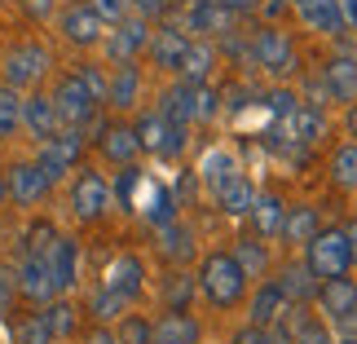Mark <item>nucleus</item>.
<instances>
[{
  "instance_id": "20e7f679",
  "label": "nucleus",
  "mask_w": 357,
  "mask_h": 344,
  "mask_svg": "<svg viewBox=\"0 0 357 344\" xmlns=\"http://www.w3.org/2000/svg\"><path fill=\"white\" fill-rule=\"evenodd\" d=\"M247 58H252V66H260V71H269V75H291L296 71V49H291V40H287V31H278V27H260L252 36V45H247Z\"/></svg>"
},
{
  "instance_id": "473e14b6",
  "label": "nucleus",
  "mask_w": 357,
  "mask_h": 344,
  "mask_svg": "<svg viewBox=\"0 0 357 344\" xmlns=\"http://www.w3.org/2000/svg\"><path fill=\"white\" fill-rule=\"evenodd\" d=\"M123 305H128V300H123V296H115L111 287H98V292H93V300H89V309H93V318H98V322H111V318H119V313H123Z\"/></svg>"
},
{
  "instance_id": "4c0bfd02",
  "label": "nucleus",
  "mask_w": 357,
  "mask_h": 344,
  "mask_svg": "<svg viewBox=\"0 0 357 344\" xmlns=\"http://www.w3.org/2000/svg\"><path fill=\"white\" fill-rule=\"evenodd\" d=\"M45 318H49V331H53V340H66L75 331V309L66 305V300H58V305H49L45 309Z\"/></svg>"
},
{
  "instance_id": "79ce46f5",
  "label": "nucleus",
  "mask_w": 357,
  "mask_h": 344,
  "mask_svg": "<svg viewBox=\"0 0 357 344\" xmlns=\"http://www.w3.org/2000/svg\"><path fill=\"white\" fill-rule=\"evenodd\" d=\"M119 344H150V322L146 318H123L119 322Z\"/></svg>"
},
{
  "instance_id": "de8ad7c7",
  "label": "nucleus",
  "mask_w": 357,
  "mask_h": 344,
  "mask_svg": "<svg viewBox=\"0 0 357 344\" xmlns=\"http://www.w3.org/2000/svg\"><path fill=\"white\" fill-rule=\"evenodd\" d=\"M128 5H137V13H142V18H159V13H168L172 0H128Z\"/></svg>"
},
{
  "instance_id": "1a4fd4ad",
  "label": "nucleus",
  "mask_w": 357,
  "mask_h": 344,
  "mask_svg": "<svg viewBox=\"0 0 357 344\" xmlns=\"http://www.w3.org/2000/svg\"><path fill=\"white\" fill-rule=\"evenodd\" d=\"M318 305L331 322H357V283L349 278H326L318 287Z\"/></svg>"
},
{
  "instance_id": "8fccbe9b",
  "label": "nucleus",
  "mask_w": 357,
  "mask_h": 344,
  "mask_svg": "<svg viewBox=\"0 0 357 344\" xmlns=\"http://www.w3.org/2000/svg\"><path fill=\"white\" fill-rule=\"evenodd\" d=\"M216 5H225L229 13H252V9H260V0H216Z\"/></svg>"
},
{
  "instance_id": "6ab92c4d",
  "label": "nucleus",
  "mask_w": 357,
  "mask_h": 344,
  "mask_svg": "<svg viewBox=\"0 0 357 344\" xmlns=\"http://www.w3.org/2000/svg\"><path fill=\"white\" fill-rule=\"evenodd\" d=\"M22 124L31 128V137H40V142H49V137H58L62 119H58V106H53V98H26L22 102Z\"/></svg>"
},
{
  "instance_id": "4d7b16f0",
  "label": "nucleus",
  "mask_w": 357,
  "mask_h": 344,
  "mask_svg": "<svg viewBox=\"0 0 357 344\" xmlns=\"http://www.w3.org/2000/svg\"><path fill=\"white\" fill-rule=\"evenodd\" d=\"M349 243H353V260H357V221L349 225Z\"/></svg>"
},
{
  "instance_id": "72a5a7b5",
  "label": "nucleus",
  "mask_w": 357,
  "mask_h": 344,
  "mask_svg": "<svg viewBox=\"0 0 357 344\" xmlns=\"http://www.w3.org/2000/svg\"><path fill=\"white\" fill-rule=\"evenodd\" d=\"M22 124V102L13 89H0V137H13Z\"/></svg>"
},
{
  "instance_id": "603ef678",
  "label": "nucleus",
  "mask_w": 357,
  "mask_h": 344,
  "mask_svg": "<svg viewBox=\"0 0 357 344\" xmlns=\"http://www.w3.org/2000/svg\"><path fill=\"white\" fill-rule=\"evenodd\" d=\"M260 9H265V18H282V13H287V0H260Z\"/></svg>"
},
{
  "instance_id": "4468645a",
  "label": "nucleus",
  "mask_w": 357,
  "mask_h": 344,
  "mask_svg": "<svg viewBox=\"0 0 357 344\" xmlns=\"http://www.w3.org/2000/svg\"><path fill=\"white\" fill-rule=\"evenodd\" d=\"M291 300L282 296V287L278 283H260L256 287V296H252V327H260V331H269V327H278L282 322V313Z\"/></svg>"
},
{
  "instance_id": "6e6d98bb",
  "label": "nucleus",
  "mask_w": 357,
  "mask_h": 344,
  "mask_svg": "<svg viewBox=\"0 0 357 344\" xmlns=\"http://www.w3.org/2000/svg\"><path fill=\"white\" fill-rule=\"evenodd\" d=\"M349 133H353V137H357V102H353V106H349Z\"/></svg>"
},
{
  "instance_id": "9b49d317",
  "label": "nucleus",
  "mask_w": 357,
  "mask_h": 344,
  "mask_svg": "<svg viewBox=\"0 0 357 344\" xmlns=\"http://www.w3.org/2000/svg\"><path fill=\"white\" fill-rule=\"evenodd\" d=\"M18 292H22L26 300H36V305H49V300L58 296V287H53V274H49V260H45V256H22Z\"/></svg>"
},
{
  "instance_id": "6e6552de",
  "label": "nucleus",
  "mask_w": 357,
  "mask_h": 344,
  "mask_svg": "<svg viewBox=\"0 0 357 344\" xmlns=\"http://www.w3.org/2000/svg\"><path fill=\"white\" fill-rule=\"evenodd\" d=\"M45 71H49V49H45V45H18V49L5 58V80H9V89L36 84Z\"/></svg>"
},
{
  "instance_id": "cd10ccee",
  "label": "nucleus",
  "mask_w": 357,
  "mask_h": 344,
  "mask_svg": "<svg viewBox=\"0 0 357 344\" xmlns=\"http://www.w3.org/2000/svg\"><path fill=\"white\" fill-rule=\"evenodd\" d=\"M137 150H142V142H137L132 128H123V124H111V128L102 133V155L115 159V163H132Z\"/></svg>"
},
{
  "instance_id": "393cba45",
  "label": "nucleus",
  "mask_w": 357,
  "mask_h": 344,
  "mask_svg": "<svg viewBox=\"0 0 357 344\" xmlns=\"http://www.w3.org/2000/svg\"><path fill=\"white\" fill-rule=\"evenodd\" d=\"M318 208H309V203H300V208H287V225H282V239L291 247H305L313 234H318Z\"/></svg>"
},
{
  "instance_id": "3c124183",
  "label": "nucleus",
  "mask_w": 357,
  "mask_h": 344,
  "mask_svg": "<svg viewBox=\"0 0 357 344\" xmlns=\"http://www.w3.org/2000/svg\"><path fill=\"white\" fill-rule=\"evenodd\" d=\"M260 344H291V336L282 327H269V331H260Z\"/></svg>"
},
{
  "instance_id": "a19ab883",
  "label": "nucleus",
  "mask_w": 357,
  "mask_h": 344,
  "mask_svg": "<svg viewBox=\"0 0 357 344\" xmlns=\"http://www.w3.org/2000/svg\"><path fill=\"white\" fill-rule=\"evenodd\" d=\"M79 84H84L89 93H93V102H106V89H111V80H106L102 71H98V66H79Z\"/></svg>"
},
{
  "instance_id": "7ed1b4c3",
  "label": "nucleus",
  "mask_w": 357,
  "mask_h": 344,
  "mask_svg": "<svg viewBox=\"0 0 357 344\" xmlns=\"http://www.w3.org/2000/svg\"><path fill=\"white\" fill-rule=\"evenodd\" d=\"M159 115H168L172 124H203V119H212L216 111H221V98L208 89V84H190V80H181V84H172L168 93L159 98Z\"/></svg>"
},
{
  "instance_id": "ea45409f",
  "label": "nucleus",
  "mask_w": 357,
  "mask_h": 344,
  "mask_svg": "<svg viewBox=\"0 0 357 344\" xmlns=\"http://www.w3.org/2000/svg\"><path fill=\"white\" fill-rule=\"evenodd\" d=\"M265 106H269V111L278 115V124H282L287 115H296L300 102H296V93H287V89H269V93H265Z\"/></svg>"
},
{
  "instance_id": "a18cd8bd",
  "label": "nucleus",
  "mask_w": 357,
  "mask_h": 344,
  "mask_svg": "<svg viewBox=\"0 0 357 344\" xmlns=\"http://www.w3.org/2000/svg\"><path fill=\"white\" fill-rule=\"evenodd\" d=\"M13 296H18V274L0 269V318H5V313H9V305H13Z\"/></svg>"
},
{
  "instance_id": "c85d7f7f",
  "label": "nucleus",
  "mask_w": 357,
  "mask_h": 344,
  "mask_svg": "<svg viewBox=\"0 0 357 344\" xmlns=\"http://www.w3.org/2000/svg\"><path fill=\"white\" fill-rule=\"evenodd\" d=\"M212 62H216V49H212V45H190L176 71H181V80H190V84H208Z\"/></svg>"
},
{
  "instance_id": "58836bf2",
  "label": "nucleus",
  "mask_w": 357,
  "mask_h": 344,
  "mask_svg": "<svg viewBox=\"0 0 357 344\" xmlns=\"http://www.w3.org/2000/svg\"><path fill=\"white\" fill-rule=\"evenodd\" d=\"M291 344H335L331 340V331H326L322 322H313V318H305L296 327V336H291Z\"/></svg>"
},
{
  "instance_id": "c756f323",
  "label": "nucleus",
  "mask_w": 357,
  "mask_h": 344,
  "mask_svg": "<svg viewBox=\"0 0 357 344\" xmlns=\"http://www.w3.org/2000/svg\"><path fill=\"white\" fill-rule=\"evenodd\" d=\"M159 247H163V256H168V260H176V265H181V260H190V256H195V234H190L185 225H163L159 230Z\"/></svg>"
},
{
  "instance_id": "49530a36",
  "label": "nucleus",
  "mask_w": 357,
  "mask_h": 344,
  "mask_svg": "<svg viewBox=\"0 0 357 344\" xmlns=\"http://www.w3.org/2000/svg\"><path fill=\"white\" fill-rule=\"evenodd\" d=\"M229 172H234V163H229V155H212V159H208V186H212V190L221 186Z\"/></svg>"
},
{
  "instance_id": "864d4df0",
  "label": "nucleus",
  "mask_w": 357,
  "mask_h": 344,
  "mask_svg": "<svg viewBox=\"0 0 357 344\" xmlns=\"http://www.w3.org/2000/svg\"><path fill=\"white\" fill-rule=\"evenodd\" d=\"M291 5L300 9V18H305V13H313V9H326L331 0H291Z\"/></svg>"
},
{
  "instance_id": "412c9836",
  "label": "nucleus",
  "mask_w": 357,
  "mask_h": 344,
  "mask_svg": "<svg viewBox=\"0 0 357 344\" xmlns=\"http://www.w3.org/2000/svg\"><path fill=\"white\" fill-rule=\"evenodd\" d=\"M252 225H256V234L260 239H282V225H287V203L278 199V195H256V203H252Z\"/></svg>"
},
{
  "instance_id": "37998d69",
  "label": "nucleus",
  "mask_w": 357,
  "mask_h": 344,
  "mask_svg": "<svg viewBox=\"0 0 357 344\" xmlns=\"http://www.w3.org/2000/svg\"><path fill=\"white\" fill-rule=\"evenodd\" d=\"M89 9L98 13L102 22H123L128 18V0H89Z\"/></svg>"
},
{
  "instance_id": "13d9d810",
  "label": "nucleus",
  "mask_w": 357,
  "mask_h": 344,
  "mask_svg": "<svg viewBox=\"0 0 357 344\" xmlns=\"http://www.w3.org/2000/svg\"><path fill=\"white\" fill-rule=\"evenodd\" d=\"M5 199H9V186H5V177H0V208H5Z\"/></svg>"
},
{
  "instance_id": "f704fd0d",
  "label": "nucleus",
  "mask_w": 357,
  "mask_h": 344,
  "mask_svg": "<svg viewBox=\"0 0 357 344\" xmlns=\"http://www.w3.org/2000/svg\"><path fill=\"white\" fill-rule=\"evenodd\" d=\"M18 344H53V331H49V318H45V309L18 322Z\"/></svg>"
},
{
  "instance_id": "423d86ee",
  "label": "nucleus",
  "mask_w": 357,
  "mask_h": 344,
  "mask_svg": "<svg viewBox=\"0 0 357 344\" xmlns=\"http://www.w3.org/2000/svg\"><path fill=\"white\" fill-rule=\"evenodd\" d=\"M79 150H84V137H79V128H66V133L49 137V142L40 146V159H36V168L45 172L49 181H58V177H66V172L75 168Z\"/></svg>"
},
{
  "instance_id": "39448f33",
  "label": "nucleus",
  "mask_w": 357,
  "mask_h": 344,
  "mask_svg": "<svg viewBox=\"0 0 357 344\" xmlns=\"http://www.w3.org/2000/svg\"><path fill=\"white\" fill-rule=\"evenodd\" d=\"M137 142H142V150H150V155H163V159H176L185 150V124H172L168 115L150 111L137 119Z\"/></svg>"
},
{
  "instance_id": "f8f14e48",
  "label": "nucleus",
  "mask_w": 357,
  "mask_h": 344,
  "mask_svg": "<svg viewBox=\"0 0 357 344\" xmlns=\"http://www.w3.org/2000/svg\"><path fill=\"white\" fill-rule=\"evenodd\" d=\"M322 84H326V93H331L335 102H344V106L357 102V58L353 53H335V58L326 62Z\"/></svg>"
},
{
  "instance_id": "a211bd4d",
  "label": "nucleus",
  "mask_w": 357,
  "mask_h": 344,
  "mask_svg": "<svg viewBox=\"0 0 357 344\" xmlns=\"http://www.w3.org/2000/svg\"><path fill=\"white\" fill-rule=\"evenodd\" d=\"M62 36L71 40V45H98L102 40V18L89 5H71V9H62Z\"/></svg>"
},
{
  "instance_id": "0eeeda50",
  "label": "nucleus",
  "mask_w": 357,
  "mask_h": 344,
  "mask_svg": "<svg viewBox=\"0 0 357 344\" xmlns=\"http://www.w3.org/2000/svg\"><path fill=\"white\" fill-rule=\"evenodd\" d=\"M53 106H58V119L71 124V128H84V124L93 119V93L79 84V75H62L58 89H53Z\"/></svg>"
},
{
  "instance_id": "aec40b11",
  "label": "nucleus",
  "mask_w": 357,
  "mask_h": 344,
  "mask_svg": "<svg viewBox=\"0 0 357 344\" xmlns=\"http://www.w3.org/2000/svg\"><path fill=\"white\" fill-rule=\"evenodd\" d=\"M216 203H221V212H229V216H247V212H252V203H256V190H252V181H247V177L234 168L221 186H216Z\"/></svg>"
},
{
  "instance_id": "5fc2aeb1",
  "label": "nucleus",
  "mask_w": 357,
  "mask_h": 344,
  "mask_svg": "<svg viewBox=\"0 0 357 344\" xmlns=\"http://www.w3.org/2000/svg\"><path fill=\"white\" fill-rule=\"evenodd\" d=\"M84 344H119V340H115V336H106V331H93Z\"/></svg>"
},
{
  "instance_id": "9d476101",
  "label": "nucleus",
  "mask_w": 357,
  "mask_h": 344,
  "mask_svg": "<svg viewBox=\"0 0 357 344\" xmlns=\"http://www.w3.org/2000/svg\"><path fill=\"white\" fill-rule=\"evenodd\" d=\"M71 208L79 221H98V216L111 208V186H106V177L98 172H79V181L71 190Z\"/></svg>"
},
{
  "instance_id": "c03bdc74",
  "label": "nucleus",
  "mask_w": 357,
  "mask_h": 344,
  "mask_svg": "<svg viewBox=\"0 0 357 344\" xmlns=\"http://www.w3.org/2000/svg\"><path fill=\"white\" fill-rule=\"evenodd\" d=\"M137 181H142V172H137L132 163H123V172H119V181H115V199L123 203V208L132 203V190H137Z\"/></svg>"
},
{
  "instance_id": "f03ea898",
  "label": "nucleus",
  "mask_w": 357,
  "mask_h": 344,
  "mask_svg": "<svg viewBox=\"0 0 357 344\" xmlns=\"http://www.w3.org/2000/svg\"><path fill=\"white\" fill-rule=\"evenodd\" d=\"M305 265H309V274L318 283L344 278V274L357 265V260H353V243H349V230H318L305 243Z\"/></svg>"
},
{
  "instance_id": "c9c22d12",
  "label": "nucleus",
  "mask_w": 357,
  "mask_h": 344,
  "mask_svg": "<svg viewBox=\"0 0 357 344\" xmlns=\"http://www.w3.org/2000/svg\"><path fill=\"white\" fill-rule=\"evenodd\" d=\"M53 239H58V230H53L49 221H36L31 230H26V247H22V256H49V247H53Z\"/></svg>"
},
{
  "instance_id": "f3484780",
  "label": "nucleus",
  "mask_w": 357,
  "mask_h": 344,
  "mask_svg": "<svg viewBox=\"0 0 357 344\" xmlns=\"http://www.w3.org/2000/svg\"><path fill=\"white\" fill-rule=\"evenodd\" d=\"M150 344H199V322L190 318V313L168 309L155 327H150Z\"/></svg>"
},
{
  "instance_id": "09e8293b",
  "label": "nucleus",
  "mask_w": 357,
  "mask_h": 344,
  "mask_svg": "<svg viewBox=\"0 0 357 344\" xmlns=\"http://www.w3.org/2000/svg\"><path fill=\"white\" fill-rule=\"evenodd\" d=\"M22 5H26L31 18H49V13H53V0H22Z\"/></svg>"
},
{
  "instance_id": "f257e3e1",
  "label": "nucleus",
  "mask_w": 357,
  "mask_h": 344,
  "mask_svg": "<svg viewBox=\"0 0 357 344\" xmlns=\"http://www.w3.org/2000/svg\"><path fill=\"white\" fill-rule=\"evenodd\" d=\"M199 287L216 309H234L247 296V269L238 265L234 252H212L199 269Z\"/></svg>"
},
{
  "instance_id": "2f4dec72",
  "label": "nucleus",
  "mask_w": 357,
  "mask_h": 344,
  "mask_svg": "<svg viewBox=\"0 0 357 344\" xmlns=\"http://www.w3.org/2000/svg\"><path fill=\"white\" fill-rule=\"evenodd\" d=\"M195 283H199V278H190V274H172L168 287H163V305L176 309V313H185L190 296H195Z\"/></svg>"
},
{
  "instance_id": "ddd939ff",
  "label": "nucleus",
  "mask_w": 357,
  "mask_h": 344,
  "mask_svg": "<svg viewBox=\"0 0 357 344\" xmlns=\"http://www.w3.org/2000/svg\"><path fill=\"white\" fill-rule=\"evenodd\" d=\"M5 186H9V199H18L22 208H31V203H40V199L49 195L53 181L36 168V163H18V168H9V181Z\"/></svg>"
},
{
  "instance_id": "e433bc0d",
  "label": "nucleus",
  "mask_w": 357,
  "mask_h": 344,
  "mask_svg": "<svg viewBox=\"0 0 357 344\" xmlns=\"http://www.w3.org/2000/svg\"><path fill=\"white\" fill-rule=\"evenodd\" d=\"M234 256H238V265L247 269V278H252V274H265V265H269L265 247H260L256 239H243V243L234 247Z\"/></svg>"
},
{
  "instance_id": "7c9ffc66",
  "label": "nucleus",
  "mask_w": 357,
  "mask_h": 344,
  "mask_svg": "<svg viewBox=\"0 0 357 344\" xmlns=\"http://www.w3.org/2000/svg\"><path fill=\"white\" fill-rule=\"evenodd\" d=\"M331 181L340 190H357V146H340L331 155Z\"/></svg>"
},
{
  "instance_id": "b1692460",
  "label": "nucleus",
  "mask_w": 357,
  "mask_h": 344,
  "mask_svg": "<svg viewBox=\"0 0 357 344\" xmlns=\"http://www.w3.org/2000/svg\"><path fill=\"white\" fill-rule=\"evenodd\" d=\"M49 274H53V287L58 292H66V287H75V243L71 239H53V247H49Z\"/></svg>"
},
{
  "instance_id": "052dcab7",
  "label": "nucleus",
  "mask_w": 357,
  "mask_h": 344,
  "mask_svg": "<svg viewBox=\"0 0 357 344\" xmlns=\"http://www.w3.org/2000/svg\"><path fill=\"white\" fill-rule=\"evenodd\" d=\"M181 5H195V0H181Z\"/></svg>"
},
{
  "instance_id": "bf43d9fd",
  "label": "nucleus",
  "mask_w": 357,
  "mask_h": 344,
  "mask_svg": "<svg viewBox=\"0 0 357 344\" xmlns=\"http://www.w3.org/2000/svg\"><path fill=\"white\" fill-rule=\"evenodd\" d=\"M340 344H357V336H349V340H340Z\"/></svg>"
},
{
  "instance_id": "5701e85b",
  "label": "nucleus",
  "mask_w": 357,
  "mask_h": 344,
  "mask_svg": "<svg viewBox=\"0 0 357 344\" xmlns=\"http://www.w3.org/2000/svg\"><path fill=\"white\" fill-rule=\"evenodd\" d=\"M142 260L137 256H119L115 265H111V274H106V287H111L115 296H123V300H137L142 296Z\"/></svg>"
},
{
  "instance_id": "2eb2a0df",
  "label": "nucleus",
  "mask_w": 357,
  "mask_h": 344,
  "mask_svg": "<svg viewBox=\"0 0 357 344\" xmlns=\"http://www.w3.org/2000/svg\"><path fill=\"white\" fill-rule=\"evenodd\" d=\"M150 45V31H146V22L142 18H123V22H115V36L106 40V53L123 66V62H132V53L137 49H146Z\"/></svg>"
},
{
  "instance_id": "bb28decb",
  "label": "nucleus",
  "mask_w": 357,
  "mask_h": 344,
  "mask_svg": "<svg viewBox=\"0 0 357 344\" xmlns=\"http://www.w3.org/2000/svg\"><path fill=\"white\" fill-rule=\"evenodd\" d=\"M137 93H142V75H137L132 62H123L111 80V89H106V102H111L115 111H128V106H137Z\"/></svg>"
},
{
  "instance_id": "a878e982",
  "label": "nucleus",
  "mask_w": 357,
  "mask_h": 344,
  "mask_svg": "<svg viewBox=\"0 0 357 344\" xmlns=\"http://www.w3.org/2000/svg\"><path fill=\"white\" fill-rule=\"evenodd\" d=\"M273 283H278L282 296L296 300V305H305L309 296H318V278L309 274V265H282V274H278Z\"/></svg>"
},
{
  "instance_id": "dca6fc26",
  "label": "nucleus",
  "mask_w": 357,
  "mask_h": 344,
  "mask_svg": "<svg viewBox=\"0 0 357 344\" xmlns=\"http://www.w3.org/2000/svg\"><path fill=\"white\" fill-rule=\"evenodd\" d=\"M190 31L199 36H229V27H234V13H229L225 5H216V0H195L190 5Z\"/></svg>"
},
{
  "instance_id": "4be33fe9",
  "label": "nucleus",
  "mask_w": 357,
  "mask_h": 344,
  "mask_svg": "<svg viewBox=\"0 0 357 344\" xmlns=\"http://www.w3.org/2000/svg\"><path fill=\"white\" fill-rule=\"evenodd\" d=\"M190 49V40L176 31V27H163V31L150 36V58H155V66H168V71H176Z\"/></svg>"
}]
</instances>
